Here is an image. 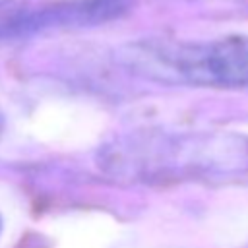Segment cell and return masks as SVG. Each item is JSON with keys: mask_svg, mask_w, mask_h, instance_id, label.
Returning a JSON list of instances; mask_svg holds the SVG:
<instances>
[{"mask_svg": "<svg viewBox=\"0 0 248 248\" xmlns=\"http://www.w3.org/2000/svg\"><path fill=\"white\" fill-rule=\"evenodd\" d=\"M0 229H2V221H0Z\"/></svg>", "mask_w": 248, "mask_h": 248, "instance_id": "obj_4", "label": "cell"}, {"mask_svg": "<svg viewBox=\"0 0 248 248\" xmlns=\"http://www.w3.org/2000/svg\"><path fill=\"white\" fill-rule=\"evenodd\" d=\"M132 8V0H58L37 8L16 10L0 16V39L27 37L56 27L97 25L120 17Z\"/></svg>", "mask_w": 248, "mask_h": 248, "instance_id": "obj_3", "label": "cell"}, {"mask_svg": "<svg viewBox=\"0 0 248 248\" xmlns=\"http://www.w3.org/2000/svg\"><path fill=\"white\" fill-rule=\"evenodd\" d=\"M134 74L196 87H248V37L232 35L203 43L138 41L118 52Z\"/></svg>", "mask_w": 248, "mask_h": 248, "instance_id": "obj_2", "label": "cell"}, {"mask_svg": "<svg viewBox=\"0 0 248 248\" xmlns=\"http://www.w3.org/2000/svg\"><path fill=\"white\" fill-rule=\"evenodd\" d=\"M105 172L134 182H176L248 170V138L219 132H140L105 145Z\"/></svg>", "mask_w": 248, "mask_h": 248, "instance_id": "obj_1", "label": "cell"}]
</instances>
